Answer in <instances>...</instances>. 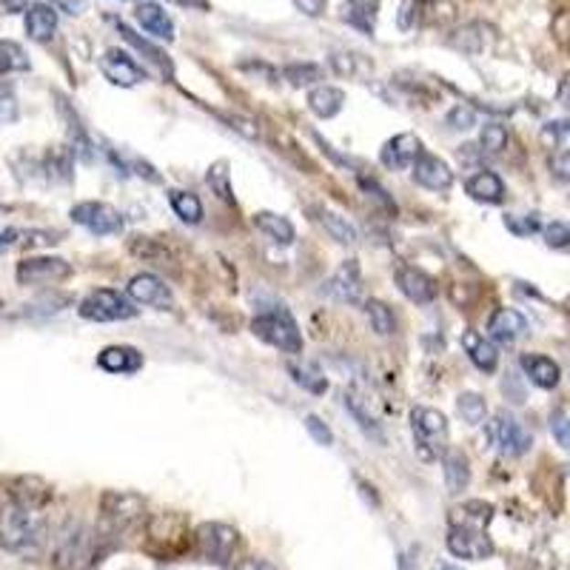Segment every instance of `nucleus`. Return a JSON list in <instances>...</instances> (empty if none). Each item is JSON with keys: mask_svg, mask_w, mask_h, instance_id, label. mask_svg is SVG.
Listing matches in <instances>:
<instances>
[{"mask_svg": "<svg viewBox=\"0 0 570 570\" xmlns=\"http://www.w3.org/2000/svg\"><path fill=\"white\" fill-rule=\"evenodd\" d=\"M40 508L43 505L9 493L6 502L0 505V548L9 554H35L46 533Z\"/></svg>", "mask_w": 570, "mask_h": 570, "instance_id": "obj_1", "label": "nucleus"}, {"mask_svg": "<svg viewBox=\"0 0 570 570\" xmlns=\"http://www.w3.org/2000/svg\"><path fill=\"white\" fill-rule=\"evenodd\" d=\"M142 516H146V499L132 491H109L100 499V519L111 536L140 525Z\"/></svg>", "mask_w": 570, "mask_h": 570, "instance_id": "obj_2", "label": "nucleus"}, {"mask_svg": "<svg viewBox=\"0 0 570 570\" xmlns=\"http://www.w3.org/2000/svg\"><path fill=\"white\" fill-rule=\"evenodd\" d=\"M251 331L254 337H259L263 343L285 351V354H300L302 351V337H300V328L294 322V317L280 308V311H269V314H259L251 320Z\"/></svg>", "mask_w": 570, "mask_h": 570, "instance_id": "obj_3", "label": "nucleus"}, {"mask_svg": "<svg viewBox=\"0 0 570 570\" xmlns=\"http://www.w3.org/2000/svg\"><path fill=\"white\" fill-rule=\"evenodd\" d=\"M237 548V531L223 522H203L195 531V551L200 559L214 565H228Z\"/></svg>", "mask_w": 570, "mask_h": 570, "instance_id": "obj_4", "label": "nucleus"}, {"mask_svg": "<svg viewBox=\"0 0 570 570\" xmlns=\"http://www.w3.org/2000/svg\"><path fill=\"white\" fill-rule=\"evenodd\" d=\"M80 317L91 320V322H121V320H132L137 317L134 302H129L123 294H117L111 289H98L91 291L83 302H80Z\"/></svg>", "mask_w": 570, "mask_h": 570, "instance_id": "obj_5", "label": "nucleus"}, {"mask_svg": "<svg viewBox=\"0 0 570 570\" xmlns=\"http://www.w3.org/2000/svg\"><path fill=\"white\" fill-rule=\"evenodd\" d=\"M411 428L417 437V448L422 459H434L439 457V450L448 442V419L445 414L434 408H414L411 411Z\"/></svg>", "mask_w": 570, "mask_h": 570, "instance_id": "obj_6", "label": "nucleus"}, {"mask_svg": "<svg viewBox=\"0 0 570 570\" xmlns=\"http://www.w3.org/2000/svg\"><path fill=\"white\" fill-rule=\"evenodd\" d=\"M448 551L457 559L468 562H482L493 556V542L485 533V528H473V525H450L448 531Z\"/></svg>", "mask_w": 570, "mask_h": 570, "instance_id": "obj_7", "label": "nucleus"}, {"mask_svg": "<svg viewBox=\"0 0 570 570\" xmlns=\"http://www.w3.org/2000/svg\"><path fill=\"white\" fill-rule=\"evenodd\" d=\"M491 439L508 457L528 454L531 445H533V437H531L528 428L522 425L513 414H505V411L493 417V422H491Z\"/></svg>", "mask_w": 570, "mask_h": 570, "instance_id": "obj_8", "label": "nucleus"}, {"mask_svg": "<svg viewBox=\"0 0 570 570\" xmlns=\"http://www.w3.org/2000/svg\"><path fill=\"white\" fill-rule=\"evenodd\" d=\"M71 220H75L78 226H83L86 231L98 234V237H109V234H117L123 228L121 211L111 208L109 203H98V200L78 203L75 208H71Z\"/></svg>", "mask_w": 570, "mask_h": 570, "instance_id": "obj_9", "label": "nucleus"}, {"mask_svg": "<svg viewBox=\"0 0 570 570\" xmlns=\"http://www.w3.org/2000/svg\"><path fill=\"white\" fill-rule=\"evenodd\" d=\"M71 274V266L60 257H29L17 266V282L20 285H43V282H60Z\"/></svg>", "mask_w": 570, "mask_h": 570, "instance_id": "obj_10", "label": "nucleus"}, {"mask_svg": "<svg viewBox=\"0 0 570 570\" xmlns=\"http://www.w3.org/2000/svg\"><path fill=\"white\" fill-rule=\"evenodd\" d=\"M422 152V142L417 134L411 132H402L396 137H391L383 152H379V160H383L385 169H394V172H406V169H414V163Z\"/></svg>", "mask_w": 570, "mask_h": 570, "instance_id": "obj_11", "label": "nucleus"}, {"mask_svg": "<svg viewBox=\"0 0 570 570\" xmlns=\"http://www.w3.org/2000/svg\"><path fill=\"white\" fill-rule=\"evenodd\" d=\"M100 71H103V78L114 86H137L146 80V69H140L126 52L121 49H109L103 58H100Z\"/></svg>", "mask_w": 570, "mask_h": 570, "instance_id": "obj_12", "label": "nucleus"}, {"mask_svg": "<svg viewBox=\"0 0 570 570\" xmlns=\"http://www.w3.org/2000/svg\"><path fill=\"white\" fill-rule=\"evenodd\" d=\"M414 180L425 188H431V192H448L454 185V172H450V165L442 157L431 152H419L414 163Z\"/></svg>", "mask_w": 570, "mask_h": 570, "instance_id": "obj_13", "label": "nucleus"}, {"mask_svg": "<svg viewBox=\"0 0 570 570\" xmlns=\"http://www.w3.org/2000/svg\"><path fill=\"white\" fill-rule=\"evenodd\" d=\"M129 297L137 305H152V308H172V291L160 277L154 274H137L129 282Z\"/></svg>", "mask_w": 570, "mask_h": 570, "instance_id": "obj_14", "label": "nucleus"}, {"mask_svg": "<svg viewBox=\"0 0 570 570\" xmlns=\"http://www.w3.org/2000/svg\"><path fill=\"white\" fill-rule=\"evenodd\" d=\"M325 291L348 305H356L363 300V280H360V266H356V259H348V263L325 282Z\"/></svg>", "mask_w": 570, "mask_h": 570, "instance_id": "obj_15", "label": "nucleus"}, {"mask_svg": "<svg viewBox=\"0 0 570 570\" xmlns=\"http://www.w3.org/2000/svg\"><path fill=\"white\" fill-rule=\"evenodd\" d=\"M525 331H528V320L522 317L516 308H496L488 320V337L502 345L516 343Z\"/></svg>", "mask_w": 570, "mask_h": 570, "instance_id": "obj_16", "label": "nucleus"}, {"mask_svg": "<svg viewBox=\"0 0 570 570\" xmlns=\"http://www.w3.org/2000/svg\"><path fill=\"white\" fill-rule=\"evenodd\" d=\"M396 285H399V291L417 305H428L437 300V282L419 269H411V266L396 269Z\"/></svg>", "mask_w": 570, "mask_h": 570, "instance_id": "obj_17", "label": "nucleus"}, {"mask_svg": "<svg viewBox=\"0 0 570 570\" xmlns=\"http://www.w3.org/2000/svg\"><path fill=\"white\" fill-rule=\"evenodd\" d=\"M89 556H91V539L83 531H75L63 536L55 562L60 570H78L89 562Z\"/></svg>", "mask_w": 570, "mask_h": 570, "instance_id": "obj_18", "label": "nucleus"}, {"mask_svg": "<svg viewBox=\"0 0 570 570\" xmlns=\"http://www.w3.org/2000/svg\"><path fill=\"white\" fill-rule=\"evenodd\" d=\"M98 365L109 374H134L142 365V354L132 345H109L100 351Z\"/></svg>", "mask_w": 570, "mask_h": 570, "instance_id": "obj_19", "label": "nucleus"}, {"mask_svg": "<svg viewBox=\"0 0 570 570\" xmlns=\"http://www.w3.org/2000/svg\"><path fill=\"white\" fill-rule=\"evenodd\" d=\"M134 17L152 37H160V40H172L174 37V20L160 4H140L134 9Z\"/></svg>", "mask_w": 570, "mask_h": 570, "instance_id": "obj_20", "label": "nucleus"}, {"mask_svg": "<svg viewBox=\"0 0 570 570\" xmlns=\"http://www.w3.org/2000/svg\"><path fill=\"white\" fill-rule=\"evenodd\" d=\"M522 368H525L531 383L539 385V388H544V391L556 388L559 379H562L559 365L551 360V356H544V354H525V356H522Z\"/></svg>", "mask_w": 570, "mask_h": 570, "instance_id": "obj_21", "label": "nucleus"}, {"mask_svg": "<svg viewBox=\"0 0 570 570\" xmlns=\"http://www.w3.org/2000/svg\"><path fill=\"white\" fill-rule=\"evenodd\" d=\"M465 192H468L473 200L496 206V203H502V200H505V183H502V177H499V174H493V172L485 169V172H477L473 177H468Z\"/></svg>", "mask_w": 570, "mask_h": 570, "instance_id": "obj_22", "label": "nucleus"}, {"mask_svg": "<svg viewBox=\"0 0 570 570\" xmlns=\"http://www.w3.org/2000/svg\"><path fill=\"white\" fill-rule=\"evenodd\" d=\"M462 348L468 351L470 363L477 365L480 371H485V374H493L496 371V365H499V351H496V345L491 340L480 337L477 331L468 328L465 334H462Z\"/></svg>", "mask_w": 570, "mask_h": 570, "instance_id": "obj_23", "label": "nucleus"}, {"mask_svg": "<svg viewBox=\"0 0 570 570\" xmlns=\"http://www.w3.org/2000/svg\"><path fill=\"white\" fill-rule=\"evenodd\" d=\"M442 477H445V488L448 493H462L470 482V468H468V457L462 450H445L442 454Z\"/></svg>", "mask_w": 570, "mask_h": 570, "instance_id": "obj_24", "label": "nucleus"}, {"mask_svg": "<svg viewBox=\"0 0 570 570\" xmlns=\"http://www.w3.org/2000/svg\"><path fill=\"white\" fill-rule=\"evenodd\" d=\"M376 12H379V0H345L343 6V20L348 26H354L363 35H374L376 29Z\"/></svg>", "mask_w": 570, "mask_h": 570, "instance_id": "obj_25", "label": "nucleus"}, {"mask_svg": "<svg viewBox=\"0 0 570 570\" xmlns=\"http://www.w3.org/2000/svg\"><path fill=\"white\" fill-rule=\"evenodd\" d=\"M254 226L263 231L266 237H271L274 243H280V246H291L294 237H297L291 220L282 217V214H274V211H257L254 214Z\"/></svg>", "mask_w": 570, "mask_h": 570, "instance_id": "obj_26", "label": "nucleus"}, {"mask_svg": "<svg viewBox=\"0 0 570 570\" xmlns=\"http://www.w3.org/2000/svg\"><path fill=\"white\" fill-rule=\"evenodd\" d=\"M488 35L491 29L485 23H465L462 29L450 35V46L459 49L462 55H482L488 49Z\"/></svg>", "mask_w": 570, "mask_h": 570, "instance_id": "obj_27", "label": "nucleus"}, {"mask_svg": "<svg viewBox=\"0 0 570 570\" xmlns=\"http://www.w3.org/2000/svg\"><path fill=\"white\" fill-rule=\"evenodd\" d=\"M343 106H345V91L337 86H317L311 94H308V109H311L317 117H322V121L340 114Z\"/></svg>", "mask_w": 570, "mask_h": 570, "instance_id": "obj_28", "label": "nucleus"}, {"mask_svg": "<svg viewBox=\"0 0 570 570\" xmlns=\"http://www.w3.org/2000/svg\"><path fill=\"white\" fill-rule=\"evenodd\" d=\"M121 35L126 37V43H129V46H134V49H137L142 58H149V60H152V63L163 71L165 78H174V63H172V58L165 55L163 49H157V46H154V43H149L146 37H140L134 29H129V26H126V23H121Z\"/></svg>", "mask_w": 570, "mask_h": 570, "instance_id": "obj_29", "label": "nucleus"}, {"mask_svg": "<svg viewBox=\"0 0 570 570\" xmlns=\"http://www.w3.org/2000/svg\"><path fill=\"white\" fill-rule=\"evenodd\" d=\"M58 29V12L49 4H35L26 12V32L32 40H49Z\"/></svg>", "mask_w": 570, "mask_h": 570, "instance_id": "obj_30", "label": "nucleus"}, {"mask_svg": "<svg viewBox=\"0 0 570 570\" xmlns=\"http://www.w3.org/2000/svg\"><path fill=\"white\" fill-rule=\"evenodd\" d=\"M169 203H172L174 214H177L183 223L197 226L203 220V203H200L197 195L183 192V188H172V192H169Z\"/></svg>", "mask_w": 570, "mask_h": 570, "instance_id": "obj_31", "label": "nucleus"}, {"mask_svg": "<svg viewBox=\"0 0 570 570\" xmlns=\"http://www.w3.org/2000/svg\"><path fill=\"white\" fill-rule=\"evenodd\" d=\"M345 408H348V414L356 419V425H360L363 431H365V437H374L376 442H385V437H383V431H379L376 419H374L371 411L365 408L363 396H356L354 391H348V394H345Z\"/></svg>", "mask_w": 570, "mask_h": 570, "instance_id": "obj_32", "label": "nucleus"}, {"mask_svg": "<svg viewBox=\"0 0 570 570\" xmlns=\"http://www.w3.org/2000/svg\"><path fill=\"white\" fill-rule=\"evenodd\" d=\"M289 374L294 376L297 385H302L305 391H311V394H325V388H328L325 374L317 365H311V363H302V365L289 363Z\"/></svg>", "mask_w": 570, "mask_h": 570, "instance_id": "obj_33", "label": "nucleus"}, {"mask_svg": "<svg viewBox=\"0 0 570 570\" xmlns=\"http://www.w3.org/2000/svg\"><path fill=\"white\" fill-rule=\"evenodd\" d=\"M206 183L214 195H217L220 200L226 203H234V192H231V172H228V160H217L208 165L206 172Z\"/></svg>", "mask_w": 570, "mask_h": 570, "instance_id": "obj_34", "label": "nucleus"}, {"mask_svg": "<svg viewBox=\"0 0 570 570\" xmlns=\"http://www.w3.org/2000/svg\"><path fill=\"white\" fill-rule=\"evenodd\" d=\"M320 223H322V228L334 237L337 243H343V246H354L356 243V228L345 220V217H340L337 211H320Z\"/></svg>", "mask_w": 570, "mask_h": 570, "instance_id": "obj_35", "label": "nucleus"}, {"mask_svg": "<svg viewBox=\"0 0 570 570\" xmlns=\"http://www.w3.org/2000/svg\"><path fill=\"white\" fill-rule=\"evenodd\" d=\"M365 317H368L371 328L376 331L379 337H388V334H394V328H396V322H394V311H391V308H388L383 300H368V302H365Z\"/></svg>", "mask_w": 570, "mask_h": 570, "instance_id": "obj_36", "label": "nucleus"}, {"mask_svg": "<svg viewBox=\"0 0 570 570\" xmlns=\"http://www.w3.org/2000/svg\"><path fill=\"white\" fill-rule=\"evenodd\" d=\"M12 71H29V58L15 40H0V75H12Z\"/></svg>", "mask_w": 570, "mask_h": 570, "instance_id": "obj_37", "label": "nucleus"}, {"mask_svg": "<svg viewBox=\"0 0 570 570\" xmlns=\"http://www.w3.org/2000/svg\"><path fill=\"white\" fill-rule=\"evenodd\" d=\"M282 78L297 89L314 86L317 80H322V66H317V63H289L282 69Z\"/></svg>", "mask_w": 570, "mask_h": 570, "instance_id": "obj_38", "label": "nucleus"}, {"mask_svg": "<svg viewBox=\"0 0 570 570\" xmlns=\"http://www.w3.org/2000/svg\"><path fill=\"white\" fill-rule=\"evenodd\" d=\"M454 525H473V528H485L491 516H493V508L488 502H465L462 508L454 511Z\"/></svg>", "mask_w": 570, "mask_h": 570, "instance_id": "obj_39", "label": "nucleus"}, {"mask_svg": "<svg viewBox=\"0 0 570 570\" xmlns=\"http://www.w3.org/2000/svg\"><path fill=\"white\" fill-rule=\"evenodd\" d=\"M457 411H459V417H462L468 425H480V422H485L488 406H485V399H482L480 394L465 391V394H459V399H457Z\"/></svg>", "mask_w": 570, "mask_h": 570, "instance_id": "obj_40", "label": "nucleus"}, {"mask_svg": "<svg viewBox=\"0 0 570 570\" xmlns=\"http://www.w3.org/2000/svg\"><path fill=\"white\" fill-rule=\"evenodd\" d=\"M480 146H482V152L499 154L508 146V129L502 123H485L482 134H480Z\"/></svg>", "mask_w": 570, "mask_h": 570, "instance_id": "obj_41", "label": "nucleus"}, {"mask_svg": "<svg viewBox=\"0 0 570 570\" xmlns=\"http://www.w3.org/2000/svg\"><path fill=\"white\" fill-rule=\"evenodd\" d=\"M132 251L142 259H149V263H157V266H165V259H169V251H165L160 243L149 240V237H134Z\"/></svg>", "mask_w": 570, "mask_h": 570, "instance_id": "obj_42", "label": "nucleus"}, {"mask_svg": "<svg viewBox=\"0 0 570 570\" xmlns=\"http://www.w3.org/2000/svg\"><path fill=\"white\" fill-rule=\"evenodd\" d=\"M544 243L551 248H570V223L567 220H554L542 228Z\"/></svg>", "mask_w": 570, "mask_h": 570, "instance_id": "obj_43", "label": "nucleus"}, {"mask_svg": "<svg viewBox=\"0 0 570 570\" xmlns=\"http://www.w3.org/2000/svg\"><path fill=\"white\" fill-rule=\"evenodd\" d=\"M505 226H508V231H513L516 237H531V234H536V231L542 228V223H539L536 214H508V217H505Z\"/></svg>", "mask_w": 570, "mask_h": 570, "instance_id": "obj_44", "label": "nucleus"}, {"mask_svg": "<svg viewBox=\"0 0 570 570\" xmlns=\"http://www.w3.org/2000/svg\"><path fill=\"white\" fill-rule=\"evenodd\" d=\"M71 149H55L49 154V163H46V169H49V177H58V180H71Z\"/></svg>", "mask_w": 570, "mask_h": 570, "instance_id": "obj_45", "label": "nucleus"}, {"mask_svg": "<svg viewBox=\"0 0 570 570\" xmlns=\"http://www.w3.org/2000/svg\"><path fill=\"white\" fill-rule=\"evenodd\" d=\"M542 140L554 146H570V121H551L542 126Z\"/></svg>", "mask_w": 570, "mask_h": 570, "instance_id": "obj_46", "label": "nucleus"}, {"mask_svg": "<svg viewBox=\"0 0 570 570\" xmlns=\"http://www.w3.org/2000/svg\"><path fill=\"white\" fill-rule=\"evenodd\" d=\"M17 98H15V91L9 86H0V126H9L17 121Z\"/></svg>", "mask_w": 570, "mask_h": 570, "instance_id": "obj_47", "label": "nucleus"}, {"mask_svg": "<svg viewBox=\"0 0 570 570\" xmlns=\"http://www.w3.org/2000/svg\"><path fill=\"white\" fill-rule=\"evenodd\" d=\"M360 185H363V192L368 195V197H374L379 206H383L385 211H396V206H394V200L388 197V192L383 185H379L374 177H365V174H360Z\"/></svg>", "mask_w": 570, "mask_h": 570, "instance_id": "obj_48", "label": "nucleus"}, {"mask_svg": "<svg viewBox=\"0 0 570 570\" xmlns=\"http://www.w3.org/2000/svg\"><path fill=\"white\" fill-rule=\"evenodd\" d=\"M445 123H448L450 129L465 132V129H470V126H477V111L468 109V106H457V109H450V111H448Z\"/></svg>", "mask_w": 570, "mask_h": 570, "instance_id": "obj_49", "label": "nucleus"}, {"mask_svg": "<svg viewBox=\"0 0 570 570\" xmlns=\"http://www.w3.org/2000/svg\"><path fill=\"white\" fill-rule=\"evenodd\" d=\"M305 428H308V434L314 437L317 445H331V442H334V434H331V428H328L320 417L308 414V417H305Z\"/></svg>", "mask_w": 570, "mask_h": 570, "instance_id": "obj_50", "label": "nucleus"}, {"mask_svg": "<svg viewBox=\"0 0 570 570\" xmlns=\"http://www.w3.org/2000/svg\"><path fill=\"white\" fill-rule=\"evenodd\" d=\"M548 169H551V174H554L556 180L570 183V149H562V152L551 154Z\"/></svg>", "mask_w": 570, "mask_h": 570, "instance_id": "obj_51", "label": "nucleus"}, {"mask_svg": "<svg viewBox=\"0 0 570 570\" xmlns=\"http://www.w3.org/2000/svg\"><path fill=\"white\" fill-rule=\"evenodd\" d=\"M551 431H554V437H556L559 445L570 448V417L567 414H556L551 419Z\"/></svg>", "mask_w": 570, "mask_h": 570, "instance_id": "obj_52", "label": "nucleus"}, {"mask_svg": "<svg viewBox=\"0 0 570 570\" xmlns=\"http://www.w3.org/2000/svg\"><path fill=\"white\" fill-rule=\"evenodd\" d=\"M223 121L231 126V129H237L243 137H248V140H254L257 137V126L251 123V121H243V117H234V114H220Z\"/></svg>", "mask_w": 570, "mask_h": 570, "instance_id": "obj_53", "label": "nucleus"}, {"mask_svg": "<svg viewBox=\"0 0 570 570\" xmlns=\"http://www.w3.org/2000/svg\"><path fill=\"white\" fill-rule=\"evenodd\" d=\"M411 26H417V0H402L399 29H411Z\"/></svg>", "mask_w": 570, "mask_h": 570, "instance_id": "obj_54", "label": "nucleus"}, {"mask_svg": "<svg viewBox=\"0 0 570 570\" xmlns=\"http://www.w3.org/2000/svg\"><path fill=\"white\" fill-rule=\"evenodd\" d=\"M294 6H297L302 15H308V17H317V15H322V9H325V0H294Z\"/></svg>", "mask_w": 570, "mask_h": 570, "instance_id": "obj_55", "label": "nucleus"}, {"mask_svg": "<svg viewBox=\"0 0 570 570\" xmlns=\"http://www.w3.org/2000/svg\"><path fill=\"white\" fill-rule=\"evenodd\" d=\"M234 570H277L269 559H243V562H237Z\"/></svg>", "mask_w": 570, "mask_h": 570, "instance_id": "obj_56", "label": "nucleus"}, {"mask_svg": "<svg viewBox=\"0 0 570 570\" xmlns=\"http://www.w3.org/2000/svg\"><path fill=\"white\" fill-rule=\"evenodd\" d=\"M354 58L356 55H334L331 58V66H334L340 75H354Z\"/></svg>", "mask_w": 570, "mask_h": 570, "instance_id": "obj_57", "label": "nucleus"}, {"mask_svg": "<svg viewBox=\"0 0 570 570\" xmlns=\"http://www.w3.org/2000/svg\"><path fill=\"white\" fill-rule=\"evenodd\" d=\"M52 4H58L69 15H80L86 9V0H52Z\"/></svg>", "mask_w": 570, "mask_h": 570, "instance_id": "obj_58", "label": "nucleus"}, {"mask_svg": "<svg viewBox=\"0 0 570 570\" xmlns=\"http://www.w3.org/2000/svg\"><path fill=\"white\" fill-rule=\"evenodd\" d=\"M556 98H559V103H562V106H567V109H570V75H565V78L559 80Z\"/></svg>", "mask_w": 570, "mask_h": 570, "instance_id": "obj_59", "label": "nucleus"}, {"mask_svg": "<svg viewBox=\"0 0 570 570\" xmlns=\"http://www.w3.org/2000/svg\"><path fill=\"white\" fill-rule=\"evenodd\" d=\"M26 4H29V0H0V6H4L6 12H12V15L23 12V9H26Z\"/></svg>", "mask_w": 570, "mask_h": 570, "instance_id": "obj_60", "label": "nucleus"}, {"mask_svg": "<svg viewBox=\"0 0 570 570\" xmlns=\"http://www.w3.org/2000/svg\"><path fill=\"white\" fill-rule=\"evenodd\" d=\"M15 237H17V231H15V228H0V248L12 246V243H15Z\"/></svg>", "mask_w": 570, "mask_h": 570, "instance_id": "obj_61", "label": "nucleus"}, {"mask_svg": "<svg viewBox=\"0 0 570 570\" xmlns=\"http://www.w3.org/2000/svg\"><path fill=\"white\" fill-rule=\"evenodd\" d=\"M177 4H183V6H195V9H208L206 0H177Z\"/></svg>", "mask_w": 570, "mask_h": 570, "instance_id": "obj_62", "label": "nucleus"}, {"mask_svg": "<svg viewBox=\"0 0 570 570\" xmlns=\"http://www.w3.org/2000/svg\"><path fill=\"white\" fill-rule=\"evenodd\" d=\"M437 570H462V567H457V565H439Z\"/></svg>", "mask_w": 570, "mask_h": 570, "instance_id": "obj_63", "label": "nucleus"}, {"mask_svg": "<svg viewBox=\"0 0 570 570\" xmlns=\"http://www.w3.org/2000/svg\"><path fill=\"white\" fill-rule=\"evenodd\" d=\"M0 305H4V302H0Z\"/></svg>", "mask_w": 570, "mask_h": 570, "instance_id": "obj_64", "label": "nucleus"}]
</instances>
